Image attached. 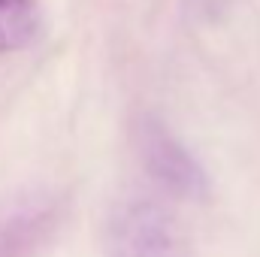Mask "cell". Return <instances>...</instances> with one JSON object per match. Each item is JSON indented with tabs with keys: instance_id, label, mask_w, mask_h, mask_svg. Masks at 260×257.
Instances as JSON below:
<instances>
[{
	"instance_id": "7a4b0ae2",
	"label": "cell",
	"mask_w": 260,
	"mask_h": 257,
	"mask_svg": "<svg viewBox=\"0 0 260 257\" xmlns=\"http://www.w3.org/2000/svg\"><path fill=\"white\" fill-rule=\"evenodd\" d=\"M139 154L148 176L173 197L182 200H206L209 179L197 157L154 118H145L139 130Z\"/></svg>"
},
{
	"instance_id": "6da1fadb",
	"label": "cell",
	"mask_w": 260,
	"mask_h": 257,
	"mask_svg": "<svg viewBox=\"0 0 260 257\" xmlns=\"http://www.w3.org/2000/svg\"><path fill=\"white\" fill-rule=\"evenodd\" d=\"M106 257H194L182 221L148 197H130L112 206L103 224Z\"/></svg>"
},
{
	"instance_id": "3957f363",
	"label": "cell",
	"mask_w": 260,
	"mask_h": 257,
	"mask_svg": "<svg viewBox=\"0 0 260 257\" xmlns=\"http://www.w3.org/2000/svg\"><path fill=\"white\" fill-rule=\"evenodd\" d=\"M40 34L37 0H0V52L27 49Z\"/></svg>"
}]
</instances>
